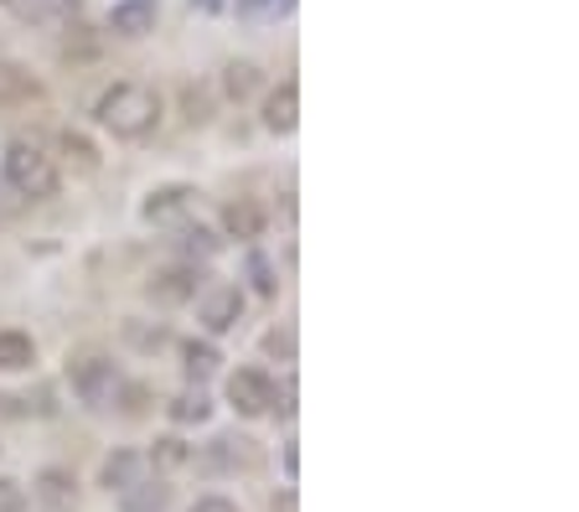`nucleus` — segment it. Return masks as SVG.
Returning <instances> with one entry per match:
<instances>
[{"mask_svg": "<svg viewBox=\"0 0 579 512\" xmlns=\"http://www.w3.org/2000/svg\"><path fill=\"white\" fill-rule=\"evenodd\" d=\"M93 120L99 130H109L114 140H146L156 124H161V93L150 89V83H114V89L99 93V104H93Z\"/></svg>", "mask_w": 579, "mask_h": 512, "instance_id": "f257e3e1", "label": "nucleus"}, {"mask_svg": "<svg viewBox=\"0 0 579 512\" xmlns=\"http://www.w3.org/2000/svg\"><path fill=\"white\" fill-rule=\"evenodd\" d=\"M6 187H11L21 202H52V197L62 192V171L58 161L37 145V140H16V145H6Z\"/></svg>", "mask_w": 579, "mask_h": 512, "instance_id": "f03ea898", "label": "nucleus"}, {"mask_svg": "<svg viewBox=\"0 0 579 512\" xmlns=\"http://www.w3.org/2000/svg\"><path fill=\"white\" fill-rule=\"evenodd\" d=\"M68 383H73V393H78V404L83 409H93V414H104V409H114V399H119V368H114V358L109 352H73L68 358Z\"/></svg>", "mask_w": 579, "mask_h": 512, "instance_id": "7ed1b4c3", "label": "nucleus"}, {"mask_svg": "<svg viewBox=\"0 0 579 512\" xmlns=\"http://www.w3.org/2000/svg\"><path fill=\"white\" fill-rule=\"evenodd\" d=\"M208 290V274H202V264H161V270L146 280V295L156 305H192L197 295Z\"/></svg>", "mask_w": 579, "mask_h": 512, "instance_id": "20e7f679", "label": "nucleus"}, {"mask_svg": "<svg viewBox=\"0 0 579 512\" xmlns=\"http://www.w3.org/2000/svg\"><path fill=\"white\" fill-rule=\"evenodd\" d=\"M228 404H233L243 420L269 414V409H274V378H269L264 368H238V373H228Z\"/></svg>", "mask_w": 579, "mask_h": 512, "instance_id": "39448f33", "label": "nucleus"}, {"mask_svg": "<svg viewBox=\"0 0 579 512\" xmlns=\"http://www.w3.org/2000/svg\"><path fill=\"white\" fill-rule=\"evenodd\" d=\"M197 321H202V332L208 337L233 332L238 321H243V290L238 285H208L202 295H197Z\"/></svg>", "mask_w": 579, "mask_h": 512, "instance_id": "423d86ee", "label": "nucleus"}, {"mask_svg": "<svg viewBox=\"0 0 579 512\" xmlns=\"http://www.w3.org/2000/svg\"><path fill=\"white\" fill-rule=\"evenodd\" d=\"M192 197H197L192 181H161V187H150V192H146V202H140V218H146V223H156V228L181 223V212L192 208Z\"/></svg>", "mask_w": 579, "mask_h": 512, "instance_id": "0eeeda50", "label": "nucleus"}, {"mask_svg": "<svg viewBox=\"0 0 579 512\" xmlns=\"http://www.w3.org/2000/svg\"><path fill=\"white\" fill-rule=\"evenodd\" d=\"M259 440H249V435H218L202 451V466L212 471V476H223V471H259Z\"/></svg>", "mask_w": 579, "mask_h": 512, "instance_id": "6e6552de", "label": "nucleus"}, {"mask_svg": "<svg viewBox=\"0 0 579 512\" xmlns=\"http://www.w3.org/2000/svg\"><path fill=\"white\" fill-rule=\"evenodd\" d=\"M264 228H269V212L259 197H233V202H223V228H218L223 239H238L253 249V239H264Z\"/></svg>", "mask_w": 579, "mask_h": 512, "instance_id": "1a4fd4ad", "label": "nucleus"}, {"mask_svg": "<svg viewBox=\"0 0 579 512\" xmlns=\"http://www.w3.org/2000/svg\"><path fill=\"white\" fill-rule=\"evenodd\" d=\"M37 99H42V78L31 73L27 62H16V58H0V109L37 104Z\"/></svg>", "mask_w": 579, "mask_h": 512, "instance_id": "9d476101", "label": "nucleus"}, {"mask_svg": "<svg viewBox=\"0 0 579 512\" xmlns=\"http://www.w3.org/2000/svg\"><path fill=\"white\" fill-rule=\"evenodd\" d=\"M21 16L37 31H73L83 21V0H27Z\"/></svg>", "mask_w": 579, "mask_h": 512, "instance_id": "9b49d317", "label": "nucleus"}, {"mask_svg": "<svg viewBox=\"0 0 579 512\" xmlns=\"http://www.w3.org/2000/svg\"><path fill=\"white\" fill-rule=\"evenodd\" d=\"M296 124H300V83L284 78L280 89L264 99V130L269 135H296Z\"/></svg>", "mask_w": 579, "mask_h": 512, "instance_id": "f8f14e48", "label": "nucleus"}, {"mask_svg": "<svg viewBox=\"0 0 579 512\" xmlns=\"http://www.w3.org/2000/svg\"><path fill=\"white\" fill-rule=\"evenodd\" d=\"M156 16H161L156 0H114V11H109V31L124 37V42H134V37L156 31Z\"/></svg>", "mask_w": 579, "mask_h": 512, "instance_id": "ddd939ff", "label": "nucleus"}, {"mask_svg": "<svg viewBox=\"0 0 579 512\" xmlns=\"http://www.w3.org/2000/svg\"><path fill=\"white\" fill-rule=\"evenodd\" d=\"M218 89H223L228 104H249L253 93L264 89V68H259V62H249V58L223 62V78H218Z\"/></svg>", "mask_w": 579, "mask_h": 512, "instance_id": "4468645a", "label": "nucleus"}, {"mask_svg": "<svg viewBox=\"0 0 579 512\" xmlns=\"http://www.w3.org/2000/svg\"><path fill=\"white\" fill-rule=\"evenodd\" d=\"M187 254V264H208V259L223 254V233L208 223H177V239H171Z\"/></svg>", "mask_w": 579, "mask_h": 512, "instance_id": "2eb2a0df", "label": "nucleus"}, {"mask_svg": "<svg viewBox=\"0 0 579 512\" xmlns=\"http://www.w3.org/2000/svg\"><path fill=\"white\" fill-rule=\"evenodd\" d=\"M31 498L42 502L47 512H68L78 498V482H73V471H62V466H47L37 482H31Z\"/></svg>", "mask_w": 579, "mask_h": 512, "instance_id": "dca6fc26", "label": "nucleus"}, {"mask_svg": "<svg viewBox=\"0 0 579 512\" xmlns=\"http://www.w3.org/2000/svg\"><path fill=\"white\" fill-rule=\"evenodd\" d=\"M171 502H177V492H171V482L166 476H156V482H134L130 492H119V512H171Z\"/></svg>", "mask_w": 579, "mask_h": 512, "instance_id": "f3484780", "label": "nucleus"}, {"mask_svg": "<svg viewBox=\"0 0 579 512\" xmlns=\"http://www.w3.org/2000/svg\"><path fill=\"white\" fill-rule=\"evenodd\" d=\"M134 482H146V455L140 451H114L99 466V486H109V492H130Z\"/></svg>", "mask_w": 579, "mask_h": 512, "instance_id": "a211bd4d", "label": "nucleus"}, {"mask_svg": "<svg viewBox=\"0 0 579 512\" xmlns=\"http://www.w3.org/2000/svg\"><path fill=\"white\" fill-rule=\"evenodd\" d=\"M218 362H223V352L208 342V337H192V342H181V373H187V383H208L212 373H218Z\"/></svg>", "mask_w": 579, "mask_h": 512, "instance_id": "6ab92c4d", "label": "nucleus"}, {"mask_svg": "<svg viewBox=\"0 0 579 512\" xmlns=\"http://www.w3.org/2000/svg\"><path fill=\"white\" fill-rule=\"evenodd\" d=\"M37 362V342L16 327H0V373H27Z\"/></svg>", "mask_w": 579, "mask_h": 512, "instance_id": "aec40b11", "label": "nucleus"}, {"mask_svg": "<svg viewBox=\"0 0 579 512\" xmlns=\"http://www.w3.org/2000/svg\"><path fill=\"white\" fill-rule=\"evenodd\" d=\"M119 332H124V342H130L134 352H146V358H156V352L171 342V327H166V321H140V317H130L124 327H119Z\"/></svg>", "mask_w": 579, "mask_h": 512, "instance_id": "412c9836", "label": "nucleus"}, {"mask_svg": "<svg viewBox=\"0 0 579 512\" xmlns=\"http://www.w3.org/2000/svg\"><path fill=\"white\" fill-rule=\"evenodd\" d=\"M243 274H249V290H253V295H264V301H274V295H280V270L269 264V254L249 249V254H243Z\"/></svg>", "mask_w": 579, "mask_h": 512, "instance_id": "4be33fe9", "label": "nucleus"}, {"mask_svg": "<svg viewBox=\"0 0 579 512\" xmlns=\"http://www.w3.org/2000/svg\"><path fill=\"white\" fill-rule=\"evenodd\" d=\"M166 414H171L177 424H202V420L212 414V404H208V393L197 389V383H187V389H181L177 399L166 404Z\"/></svg>", "mask_w": 579, "mask_h": 512, "instance_id": "5701e85b", "label": "nucleus"}, {"mask_svg": "<svg viewBox=\"0 0 579 512\" xmlns=\"http://www.w3.org/2000/svg\"><path fill=\"white\" fill-rule=\"evenodd\" d=\"M197 455H192V445L181 435H166V440H156V451L146 455V466H161V471H177V466H192Z\"/></svg>", "mask_w": 579, "mask_h": 512, "instance_id": "b1692460", "label": "nucleus"}, {"mask_svg": "<svg viewBox=\"0 0 579 512\" xmlns=\"http://www.w3.org/2000/svg\"><path fill=\"white\" fill-rule=\"evenodd\" d=\"M58 145H62V155H68V161H73L78 171H89V177L99 171V151H93V140H89V135H78V130H68V135L58 140Z\"/></svg>", "mask_w": 579, "mask_h": 512, "instance_id": "393cba45", "label": "nucleus"}, {"mask_svg": "<svg viewBox=\"0 0 579 512\" xmlns=\"http://www.w3.org/2000/svg\"><path fill=\"white\" fill-rule=\"evenodd\" d=\"M181 109H187V124H208L212 120V89L187 83V89H181Z\"/></svg>", "mask_w": 579, "mask_h": 512, "instance_id": "a878e982", "label": "nucleus"}, {"mask_svg": "<svg viewBox=\"0 0 579 512\" xmlns=\"http://www.w3.org/2000/svg\"><path fill=\"white\" fill-rule=\"evenodd\" d=\"M264 358L296 362V332H290V327H274V332H264Z\"/></svg>", "mask_w": 579, "mask_h": 512, "instance_id": "bb28decb", "label": "nucleus"}, {"mask_svg": "<svg viewBox=\"0 0 579 512\" xmlns=\"http://www.w3.org/2000/svg\"><path fill=\"white\" fill-rule=\"evenodd\" d=\"M114 404L124 409L130 420H140V414L150 409V389H146V383H119V399H114Z\"/></svg>", "mask_w": 579, "mask_h": 512, "instance_id": "cd10ccee", "label": "nucleus"}, {"mask_svg": "<svg viewBox=\"0 0 579 512\" xmlns=\"http://www.w3.org/2000/svg\"><path fill=\"white\" fill-rule=\"evenodd\" d=\"M0 512H27V492L11 476H0Z\"/></svg>", "mask_w": 579, "mask_h": 512, "instance_id": "c85d7f7f", "label": "nucleus"}, {"mask_svg": "<svg viewBox=\"0 0 579 512\" xmlns=\"http://www.w3.org/2000/svg\"><path fill=\"white\" fill-rule=\"evenodd\" d=\"M269 414H280V420L296 414V378H284V389H274V409Z\"/></svg>", "mask_w": 579, "mask_h": 512, "instance_id": "c756f323", "label": "nucleus"}, {"mask_svg": "<svg viewBox=\"0 0 579 512\" xmlns=\"http://www.w3.org/2000/svg\"><path fill=\"white\" fill-rule=\"evenodd\" d=\"M192 512H243L233 498H218V492H208V498H197Z\"/></svg>", "mask_w": 579, "mask_h": 512, "instance_id": "7c9ffc66", "label": "nucleus"}, {"mask_svg": "<svg viewBox=\"0 0 579 512\" xmlns=\"http://www.w3.org/2000/svg\"><path fill=\"white\" fill-rule=\"evenodd\" d=\"M290 0H238V16H269V11H284Z\"/></svg>", "mask_w": 579, "mask_h": 512, "instance_id": "2f4dec72", "label": "nucleus"}, {"mask_svg": "<svg viewBox=\"0 0 579 512\" xmlns=\"http://www.w3.org/2000/svg\"><path fill=\"white\" fill-rule=\"evenodd\" d=\"M280 461H284V476L296 482V471H300V455H296V440H284V451H280Z\"/></svg>", "mask_w": 579, "mask_h": 512, "instance_id": "473e14b6", "label": "nucleus"}, {"mask_svg": "<svg viewBox=\"0 0 579 512\" xmlns=\"http://www.w3.org/2000/svg\"><path fill=\"white\" fill-rule=\"evenodd\" d=\"M197 11H208V16H218V11H228V0H192Z\"/></svg>", "mask_w": 579, "mask_h": 512, "instance_id": "72a5a7b5", "label": "nucleus"}, {"mask_svg": "<svg viewBox=\"0 0 579 512\" xmlns=\"http://www.w3.org/2000/svg\"><path fill=\"white\" fill-rule=\"evenodd\" d=\"M274 512H296V492H284V498L274 502Z\"/></svg>", "mask_w": 579, "mask_h": 512, "instance_id": "f704fd0d", "label": "nucleus"}, {"mask_svg": "<svg viewBox=\"0 0 579 512\" xmlns=\"http://www.w3.org/2000/svg\"><path fill=\"white\" fill-rule=\"evenodd\" d=\"M0 6H16V0H0Z\"/></svg>", "mask_w": 579, "mask_h": 512, "instance_id": "c9c22d12", "label": "nucleus"}]
</instances>
